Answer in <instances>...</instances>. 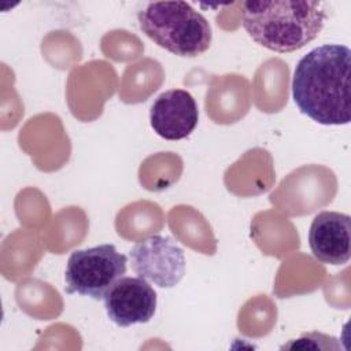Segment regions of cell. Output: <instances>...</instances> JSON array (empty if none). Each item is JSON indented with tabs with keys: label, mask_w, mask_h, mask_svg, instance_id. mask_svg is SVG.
<instances>
[{
	"label": "cell",
	"mask_w": 351,
	"mask_h": 351,
	"mask_svg": "<svg viewBox=\"0 0 351 351\" xmlns=\"http://www.w3.org/2000/svg\"><path fill=\"white\" fill-rule=\"evenodd\" d=\"M351 51L341 44H324L311 49L296 64L292 97L299 111L321 125H347Z\"/></svg>",
	"instance_id": "obj_1"
},
{
	"label": "cell",
	"mask_w": 351,
	"mask_h": 351,
	"mask_svg": "<svg viewBox=\"0 0 351 351\" xmlns=\"http://www.w3.org/2000/svg\"><path fill=\"white\" fill-rule=\"evenodd\" d=\"M328 15L322 1H244L241 25L259 45L293 52L318 37Z\"/></svg>",
	"instance_id": "obj_2"
},
{
	"label": "cell",
	"mask_w": 351,
	"mask_h": 351,
	"mask_svg": "<svg viewBox=\"0 0 351 351\" xmlns=\"http://www.w3.org/2000/svg\"><path fill=\"white\" fill-rule=\"evenodd\" d=\"M137 19L149 40L177 56L196 58L211 45L208 21L185 1L148 3L138 11Z\"/></svg>",
	"instance_id": "obj_3"
},
{
	"label": "cell",
	"mask_w": 351,
	"mask_h": 351,
	"mask_svg": "<svg viewBox=\"0 0 351 351\" xmlns=\"http://www.w3.org/2000/svg\"><path fill=\"white\" fill-rule=\"evenodd\" d=\"M128 256L114 244L75 250L67 261L64 291L101 300L107 291L126 273Z\"/></svg>",
	"instance_id": "obj_4"
},
{
	"label": "cell",
	"mask_w": 351,
	"mask_h": 351,
	"mask_svg": "<svg viewBox=\"0 0 351 351\" xmlns=\"http://www.w3.org/2000/svg\"><path fill=\"white\" fill-rule=\"evenodd\" d=\"M129 256L134 273L160 288H173L185 276L184 251L167 236L154 234L137 241Z\"/></svg>",
	"instance_id": "obj_5"
},
{
	"label": "cell",
	"mask_w": 351,
	"mask_h": 351,
	"mask_svg": "<svg viewBox=\"0 0 351 351\" xmlns=\"http://www.w3.org/2000/svg\"><path fill=\"white\" fill-rule=\"evenodd\" d=\"M108 318L121 328L147 324L156 311V292L140 277H121L104 295Z\"/></svg>",
	"instance_id": "obj_6"
},
{
	"label": "cell",
	"mask_w": 351,
	"mask_h": 351,
	"mask_svg": "<svg viewBox=\"0 0 351 351\" xmlns=\"http://www.w3.org/2000/svg\"><path fill=\"white\" fill-rule=\"evenodd\" d=\"M197 122L196 100L184 89H170L160 93L149 108L151 128L165 140L186 138L195 130Z\"/></svg>",
	"instance_id": "obj_7"
},
{
	"label": "cell",
	"mask_w": 351,
	"mask_h": 351,
	"mask_svg": "<svg viewBox=\"0 0 351 351\" xmlns=\"http://www.w3.org/2000/svg\"><path fill=\"white\" fill-rule=\"evenodd\" d=\"M308 245L315 259L326 265H346L351 256V218L337 211L318 213L308 230Z\"/></svg>",
	"instance_id": "obj_8"
}]
</instances>
